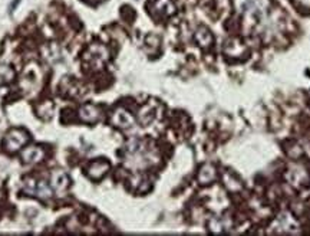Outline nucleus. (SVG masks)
<instances>
[{
  "mask_svg": "<svg viewBox=\"0 0 310 236\" xmlns=\"http://www.w3.org/2000/svg\"><path fill=\"white\" fill-rule=\"evenodd\" d=\"M29 140V134L23 130H13L6 137V149L9 152H17L20 147H23Z\"/></svg>",
  "mask_w": 310,
  "mask_h": 236,
  "instance_id": "f257e3e1",
  "label": "nucleus"
},
{
  "mask_svg": "<svg viewBox=\"0 0 310 236\" xmlns=\"http://www.w3.org/2000/svg\"><path fill=\"white\" fill-rule=\"evenodd\" d=\"M111 122L114 124L115 127L118 128H122V130H128V128H132L134 124H135V119L131 116L130 113L124 108H116L115 113L111 117Z\"/></svg>",
  "mask_w": 310,
  "mask_h": 236,
  "instance_id": "f03ea898",
  "label": "nucleus"
},
{
  "mask_svg": "<svg viewBox=\"0 0 310 236\" xmlns=\"http://www.w3.org/2000/svg\"><path fill=\"white\" fill-rule=\"evenodd\" d=\"M69 185H70V180L65 171H62V170L53 171V174L50 177V187L55 190V193H58L59 196H64Z\"/></svg>",
  "mask_w": 310,
  "mask_h": 236,
  "instance_id": "7ed1b4c3",
  "label": "nucleus"
},
{
  "mask_svg": "<svg viewBox=\"0 0 310 236\" xmlns=\"http://www.w3.org/2000/svg\"><path fill=\"white\" fill-rule=\"evenodd\" d=\"M231 229H233V220L229 216L212 218L208 222V231L211 234H227Z\"/></svg>",
  "mask_w": 310,
  "mask_h": 236,
  "instance_id": "20e7f679",
  "label": "nucleus"
},
{
  "mask_svg": "<svg viewBox=\"0 0 310 236\" xmlns=\"http://www.w3.org/2000/svg\"><path fill=\"white\" fill-rule=\"evenodd\" d=\"M79 117H81L82 121L85 122H97L101 118V110H99L97 105H92V104H88V105H83L79 110Z\"/></svg>",
  "mask_w": 310,
  "mask_h": 236,
  "instance_id": "39448f33",
  "label": "nucleus"
},
{
  "mask_svg": "<svg viewBox=\"0 0 310 236\" xmlns=\"http://www.w3.org/2000/svg\"><path fill=\"white\" fill-rule=\"evenodd\" d=\"M45 157V153L42 150V147H29L26 150L22 152V158L25 163H39L42 161V158Z\"/></svg>",
  "mask_w": 310,
  "mask_h": 236,
  "instance_id": "423d86ee",
  "label": "nucleus"
},
{
  "mask_svg": "<svg viewBox=\"0 0 310 236\" xmlns=\"http://www.w3.org/2000/svg\"><path fill=\"white\" fill-rule=\"evenodd\" d=\"M108 170H109V164H108L106 161H95V163H92V164L89 166L88 174H89L91 179L99 180V179H102V177L106 174Z\"/></svg>",
  "mask_w": 310,
  "mask_h": 236,
  "instance_id": "0eeeda50",
  "label": "nucleus"
},
{
  "mask_svg": "<svg viewBox=\"0 0 310 236\" xmlns=\"http://www.w3.org/2000/svg\"><path fill=\"white\" fill-rule=\"evenodd\" d=\"M215 177H217V173H215L214 166H211V164L203 166L200 173H198V182L201 185H210L215 180Z\"/></svg>",
  "mask_w": 310,
  "mask_h": 236,
  "instance_id": "6e6552de",
  "label": "nucleus"
},
{
  "mask_svg": "<svg viewBox=\"0 0 310 236\" xmlns=\"http://www.w3.org/2000/svg\"><path fill=\"white\" fill-rule=\"evenodd\" d=\"M196 40L198 42V45H200V46L207 48V46H210V45L212 43V35L210 34V31H207V29L201 28V29H198V31H197Z\"/></svg>",
  "mask_w": 310,
  "mask_h": 236,
  "instance_id": "1a4fd4ad",
  "label": "nucleus"
},
{
  "mask_svg": "<svg viewBox=\"0 0 310 236\" xmlns=\"http://www.w3.org/2000/svg\"><path fill=\"white\" fill-rule=\"evenodd\" d=\"M34 196H37L42 200H48V199L52 197V190H50V187L45 182H39L36 185V195Z\"/></svg>",
  "mask_w": 310,
  "mask_h": 236,
  "instance_id": "9d476101",
  "label": "nucleus"
},
{
  "mask_svg": "<svg viewBox=\"0 0 310 236\" xmlns=\"http://www.w3.org/2000/svg\"><path fill=\"white\" fill-rule=\"evenodd\" d=\"M23 190H25L29 196H34V195H36V183H34L33 180H31V179H28V180L25 182Z\"/></svg>",
  "mask_w": 310,
  "mask_h": 236,
  "instance_id": "9b49d317",
  "label": "nucleus"
},
{
  "mask_svg": "<svg viewBox=\"0 0 310 236\" xmlns=\"http://www.w3.org/2000/svg\"><path fill=\"white\" fill-rule=\"evenodd\" d=\"M302 3H305L306 6H310V0H300Z\"/></svg>",
  "mask_w": 310,
  "mask_h": 236,
  "instance_id": "f8f14e48",
  "label": "nucleus"
}]
</instances>
